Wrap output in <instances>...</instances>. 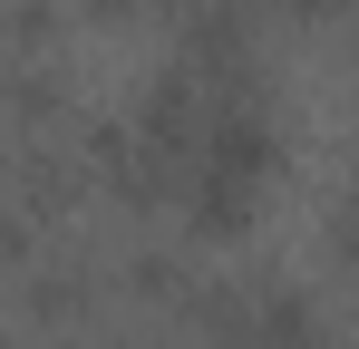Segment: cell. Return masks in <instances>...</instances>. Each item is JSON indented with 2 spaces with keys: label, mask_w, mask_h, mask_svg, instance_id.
<instances>
[{
  "label": "cell",
  "mask_w": 359,
  "mask_h": 349,
  "mask_svg": "<svg viewBox=\"0 0 359 349\" xmlns=\"http://www.w3.org/2000/svg\"><path fill=\"white\" fill-rule=\"evenodd\" d=\"M156 174H165V194L184 204H204V214H224L252 194V174H262V107H252V88H233L224 68H194V78H165V97H156Z\"/></svg>",
  "instance_id": "obj_1"
},
{
  "label": "cell",
  "mask_w": 359,
  "mask_h": 349,
  "mask_svg": "<svg viewBox=\"0 0 359 349\" xmlns=\"http://www.w3.org/2000/svg\"><path fill=\"white\" fill-rule=\"evenodd\" d=\"M350 233H359V224H350Z\"/></svg>",
  "instance_id": "obj_2"
}]
</instances>
